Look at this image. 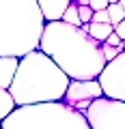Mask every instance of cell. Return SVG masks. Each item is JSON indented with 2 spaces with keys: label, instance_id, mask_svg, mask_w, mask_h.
Returning <instances> with one entry per match:
<instances>
[{
  "label": "cell",
  "instance_id": "1",
  "mask_svg": "<svg viewBox=\"0 0 125 129\" xmlns=\"http://www.w3.org/2000/svg\"><path fill=\"white\" fill-rule=\"evenodd\" d=\"M39 50L50 56L69 80H97L106 69L104 43L65 22H45Z\"/></svg>",
  "mask_w": 125,
  "mask_h": 129
},
{
  "label": "cell",
  "instance_id": "2",
  "mask_svg": "<svg viewBox=\"0 0 125 129\" xmlns=\"http://www.w3.org/2000/svg\"><path fill=\"white\" fill-rule=\"evenodd\" d=\"M71 80L56 67V62L41 50L19 58V67L9 92L17 108L63 101Z\"/></svg>",
  "mask_w": 125,
  "mask_h": 129
},
{
  "label": "cell",
  "instance_id": "3",
  "mask_svg": "<svg viewBox=\"0 0 125 129\" xmlns=\"http://www.w3.org/2000/svg\"><path fill=\"white\" fill-rule=\"evenodd\" d=\"M45 19L37 0H0V56H22L39 50Z\"/></svg>",
  "mask_w": 125,
  "mask_h": 129
},
{
  "label": "cell",
  "instance_id": "4",
  "mask_svg": "<svg viewBox=\"0 0 125 129\" xmlns=\"http://www.w3.org/2000/svg\"><path fill=\"white\" fill-rule=\"evenodd\" d=\"M2 129H91L82 112L65 101L22 106L0 123Z\"/></svg>",
  "mask_w": 125,
  "mask_h": 129
},
{
  "label": "cell",
  "instance_id": "5",
  "mask_svg": "<svg viewBox=\"0 0 125 129\" xmlns=\"http://www.w3.org/2000/svg\"><path fill=\"white\" fill-rule=\"evenodd\" d=\"M91 129H125V101L99 97L84 112Z\"/></svg>",
  "mask_w": 125,
  "mask_h": 129
},
{
  "label": "cell",
  "instance_id": "6",
  "mask_svg": "<svg viewBox=\"0 0 125 129\" xmlns=\"http://www.w3.org/2000/svg\"><path fill=\"white\" fill-rule=\"evenodd\" d=\"M97 80L102 84L104 97L125 101V52H121L114 60L106 64V69L102 71Z\"/></svg>",
  "mask_w": 125,
  "mask_h": 129
},
{
  "label": "cell",
  "instance_id": "7",
  "mask_svg": "<svg viewBox=\"0 0 125 129\" xmlns=\"http://www.w3.org/2000/svg\"><path fill=\"white\" fill-rule=\"evenodd\" d=\"M99 97H104L99 80H71L63 101L84 114L88 110V106H91V101H95Z\"/></svg>",
  "mask_w": 125,
  "mask_h": 129
},
{
  "label": "cell",
  "instance_id": "8",
  "mask_svg": "<svg viewBox=\"0 0 125 129\" xmlns=\"http://www.w3.org/2000/svg\"><path fill=\"white\" fill-rule=\"evenodd\" d=\"M73 0H37L41 15L45 22H60L63 13L67 11V7L71 5Z\"/></svg>",
  "mask_w": 125,
  "mask_h": 129
},
{
  "label": "cell",
  "instance_id": "9",
  "mask_svg": "<svg viewBox=\"0 0 125 129\" xmlns=\"http://www.w3.org/2000/svg\"><path fill=\"white\" fill-rule=\"evenodd\" d=\"M19 67V58L15 56H0V88L9 90L11 82H13L15 73Z\"/></svg>",
  "mask_w": 125,
  "mask_h": 129
},
{
  "label": "cell",
  "instance_id": "10",
  "mask_svg": "<svg viewBox=\"0 0 125 129\" xmlns=\"http://www.w3.org/2000/svg\"><path fill=\"white\" fill-rule=\"evenodd\" d=\"M82 28L95 39V41H99V43H104L112 32H114V26H112V24H93L91 22V24H84Z\"/></svg>",
  "mask_w": 125,
  "mask_h": 129
},
{
  "label": "cell",
  "instance_id": "11",
  "mask_svg": "<svg viewBox=\"0 0 125 129\" xmlns=\"http://www.w3.org/2000/svg\"><path fill=\"white\" fill-rule=\"evenodd\" d=\"M15 101H13V95H11L9 90H5V88H0V123L5 118H9L11 112H15Z\"/></svg>",
  "mask_w": 125,
  "mask_h": 129
},
{
  "label": "cell",
  "instance_id": "12",
  "mask_svg": "<svg viewBox=\"0 0 125 129\" xmlns=\"http://www.w3.org/2000/svg\"><path fill=\"white\" fill-rule=\"evenodd\" d=\"M60 22L65 24H71V26H82V22H80V13H78V5H76V0L71 2L69 7H67V11L63 13V19Z\"/></svg>",
  "mask_w": 125,
  "mask_h": 129
},
{
  "label": "cell",
  "instance_id": "13",
  "mask_svg": "<svg viewBox=\"0 0 125 129\" xmlns=\"http://www.w3.org/2000/svg\"><path fill=\"white\" fill-rule=\"evenodd\" d=\"M108 17H110L112 26H119V24L125 19V11L121 9V5H110L108 7Z\"/></svg>",
  "mask_w": 125,
  "mask_h": 129
},
{
  "label": "cell",
  "instance_id": "14",
  "mask_svg": "<svg viewBox=\"0 0 125 129\" xmlns=\"http://www.w3.org/2000/svg\"><path fill=\"white\" fill-rule=\"evenodd\" d=\"M78 13H80V22H82V26L93 22V9L88 5H78Z\"/></svg>",
  "mask_w": 125,
  "mask_h": 129
},
{
  "label": "cell",
  "instance_id": "15",
  "mask_svg": "<svg viewBox=\"0 0 125 129\" xmlns=\"http://www.w3.org/2000/svg\"><path fill=\"white\" fill-rule=\"evenodd\" d=\"M121 47H112V45H106V43H104V56H106V62H110V60H114L116 56L121 54Z\"/></svg>",
  "mask_w": 125,
  "mask_h": 129
},
{
  "label": "cell",
  "instance_id": "16",
  "mask_svg": "<svg viewBox=\"0 0 125 129\" xmlns=\"http://www.w3.org/2000/svg\"><path fill=\"white\" fill-rule=\"evenodd\" d=\"M93 24H110L108 9L106 11H95V13H93Z\"/></svg>",
  "mask_w": 125,
  "mask_h": 129
},
{
  "label": "cell",
  "instance_id": "17",
  "mask_svg": "<svg viewBox=\"0 0 125 129\" xmlns=\"http://www.w3.org/2000/svg\"><path fill=\"white\" fill-rule=\"evenodd\" d=\"M88 7H91L93 13H95V11H106L108 7H110V2H108V0H88Z\"/></svg>",
  "mask_w": 125,
  "mask_h": 129
},
{
  "label": "cell",
  "instance_id": "18",
  "mask_svg": "<svg viewBox=\"0 0 125 129\" xmlns=\"http://www.w3.org/2000/svg\"><path fill=\"white\" fill-rule=\"evenodd\" d=\"M104 43H106V45H112V47H121V39H119V35H116V32H112V35H110Z\"/></svg>",
  "mask_w": 125,
  "mask_h": 129
},
{
  "label": "cell",
  "instance_id": "19",
  "mask_svg": "<svg viewBox=\"0 0 125 129\" xmlns=\"http://www.w3.org/2000/svg\"><path fill=\"white\" fill-rule=\"evenodd\" d=\"M114 32L119 35V39H121V41H125V19L119 24V26H114Z\"/></svg>",
  "mask_w": 125,
  "mask_h": 129
},
{
  "label": "cell",
  "instance_id": "20",
  "mask_svg": "<svg viewBox=\"0 0 125 129\" xmlns=\"http://www.w3.org/2000/svg\"><path fill=\"white\" fill-rule=\"evenodd\" d=\"M108 2H110V5H119L121 0H108Z\"/></svg>",
  "mask_w": 125,
  "mask_h": 129
},
{
  "label": "cell",
  "instance_id": "21",
  "mask_svg": "<svg viewBox=\"0 0 125 129\" xmlns=\"http://www.w3.org/2000/svg\"><path fill=\"white\" fill-rule=\"evenodd\" d=\"M119 5H121V9H123V11H125V0H121Z\"/></svg>",
  "mask_w": 125,
  "mask_h": 129
},
{
  "label": "cell",
  "instance_id": "22",
  "mask_svg": "<svg viewBox=\"0 0 125 129\" xmlns=\"http://www.w3.org/2000/svg\"><path fill=\"white\" fill-rule=\"evenodd\" d=\"M0 129H2V127H0Z\"/></svg>",
  "mask_w": 125,
  "mask_h": 129
}]
</instances>
